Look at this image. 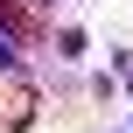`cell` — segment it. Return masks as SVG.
Returning a JSON list of instances; mask_svg holds the SVG:
<instances>
[{
    "label": "cell",
    "instance_id": "cell-3",
    "mask_svg": "<svg viewBox=\"0 0 133 133\" xmlns=\"http://www.w3.org/2000/svg\"><path fill=\"white\" fill-rule=\"evenodd\" d=\"M0 63H14V42H7V35H0Z\"/></svg>",
    "mask_w": 133,
    "mask_h": 133
},
{
    "label": "cell",
    "instance_id": "cell-1",
    "mask_svg": "<svg viewBox=\"0 0 133 133\" xmlns=\"http://www.w3.org/2000/svg\"><path fill=\"white\" fill-rule=\"evenodd\" d=\"M0 35L7 42H42L49 35V7L42 0H0Z\"/></svg>",
    "mask_w": 133,
    "mask_h": 133
},
{
    "label": "cell",
    "instance_id": "cell-2",
    "mask_svg": "<svg viewBox=\"0 0 133 133\" xmlns=\"http://www.w3.org/2000/svg\"><path fill=\"white\" fill-rule=\"evenodd\" d=\"M28 112H35V98H14L7 119H0V133H21V126H28Z\"/></svg>",
    "mask_w": 133,
    "mask_h": 133
}]
</instances>
